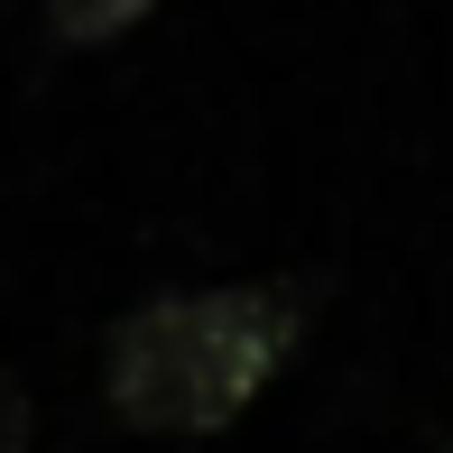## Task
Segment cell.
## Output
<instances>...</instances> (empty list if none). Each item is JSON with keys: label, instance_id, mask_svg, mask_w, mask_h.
Listing matches in <instances>:
<instances>
[{"label": "cell", "instance_id": "6da1fadb", "mask_svg": "<svg viewBox=\"0 0 453 453\" xmlns=\"http://www.w3.org/2000/svg\"><path fill=\"white\" fill-rule=\"evenodd\" d=\"M305 334L296 287H167L139 296L102 342V398L130 435L232 426Z\"/></svg>", "mask_w": 453, "mask_h": 453}, {"label": "cell", "instance_id": "7a4b0ae2", "mask_svg": "<svg viewBox=\"0 0 453 453\" xmlns=\"http://www.w3.org/2000/svg\"><path fill=\"white\" fill-rule=\"evenodd\" d=\"M157 0H47V37L56 47H111L149 19Z\"/></svg>", "mask_w": 453, "mask_h": 453}, {"label": "cell", "instance_id": "3957f363", "mask_svg": "<svg viewBox=\"0 0 453 453\" xmlns=\"http://www.w3.org/2000/svg\"><path fill=\"white\" fill-rule=\"evenodd\" d=\"M28 435H37V407L19 388V370H0V453H28Z\"/></svg>", "mask_w": 453, "mask_h": 453}, {"label": "cell", "instance_id": "277c9868", "mask_svg": "<svg viewBox=\"0 0 453 453\" xmlns=\"http://www.w3.org/2000/svg\"><path fill=\"white\" fill-rule=\"evenodd\" d=\"M444 453H453V444H444Z\"/></svg>", "mask_w": 453, "mask_h": 453}]
</instances>
